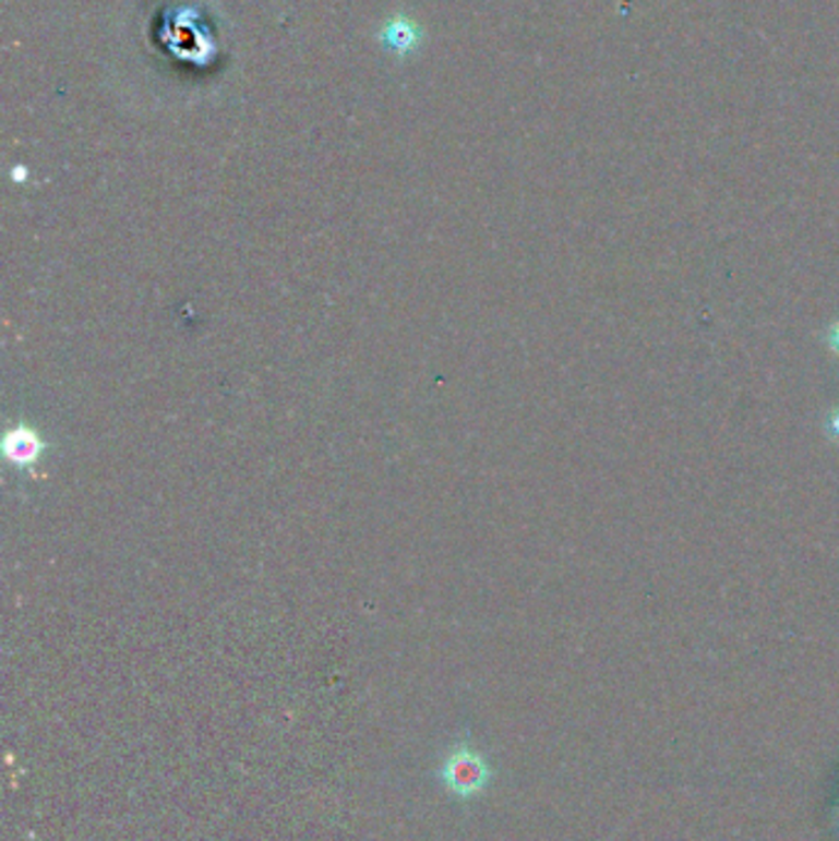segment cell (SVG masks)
Here are the masks:
<instances>
[{
	"instance_id": "cell-1",
	"label": "cell",
	"mask_w": 839,
	"mask_h": 841,
	"mask_svg": "<svg viewBox=\"0 0 839 841\" xmlns=\"http://www.w3.org/2000/svg\"><path fill=\"white\" fill-rule=\"evenodd\" d=\"M441 778L453 795L470 797L488 785L490 768L478 750L460 746L451 753L446 762H443Z\"/></svg>"
},
{
	"instance_id": "cell-2",
	"label": "cell",
	"mask_w": 839,
	"mask_h": 841,
	"mask_svg": "<svg viewBox=\"0 0 839 841\" xmlns=\"http://www.w3.org/2000/svg\"><path fill=\"white\" fill-rule=\"evenodd\" d=\"M827 343H829V347H832V352L839 355V323L832 325V331H829Z\"/></svg>"
},
{
	"instance_id": "cell-3",
	"label": "cell",
	"mask_w": 839,
	"mask_h": 841,
	"mask_svg": "<svg viewBox=\"0 0 839 841\" xmlns=\"http://www.w3.org/2000/svg\"><path fill=\"white\" fill-rule=\"evenodd\" d=\"M829 429H832V436L839 438V409L832 413V419H829Z\"/></svg>"
}]
</instances>
